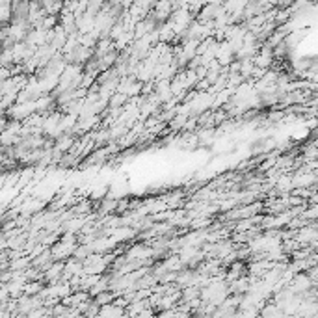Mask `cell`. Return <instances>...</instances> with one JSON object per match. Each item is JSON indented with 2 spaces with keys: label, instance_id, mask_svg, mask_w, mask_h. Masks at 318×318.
Returning <instances> with one entry per match:
<instances>
[{
  "label": "cell",
  "instance_id": "6da1fadb",
  "mask_svg": "<svg viewBox=\"0 0 318 318\" xmlns=\"http://www.w3.org/2000/svg\"><path fill=\"white\" fill-rule=\"evenodd\" d=\"M123 317H125V309L110 303V305L99 307V317L97 318H123Z\"/></svg>",
  "mask_w": 318,
  "mask_h": 318
},
{
  "label": "cell",
  "instance_id": "7a4b0ae2",
  "mask_svg": "<svg viewBox=\"0 0 318 318\" xmlns=\"http://www.w3.org/2000/svg\"><path fill=\"white\" fill-rule=\"evenodd\" d=\"M114 298H116V294H114V292H110V290H105V292H101V294L95 296L93 303L97 307L110 305V303H114Z\"/></svg>",
  "mask_w": 318,
  "mask_h": 318
}]
</instances>
